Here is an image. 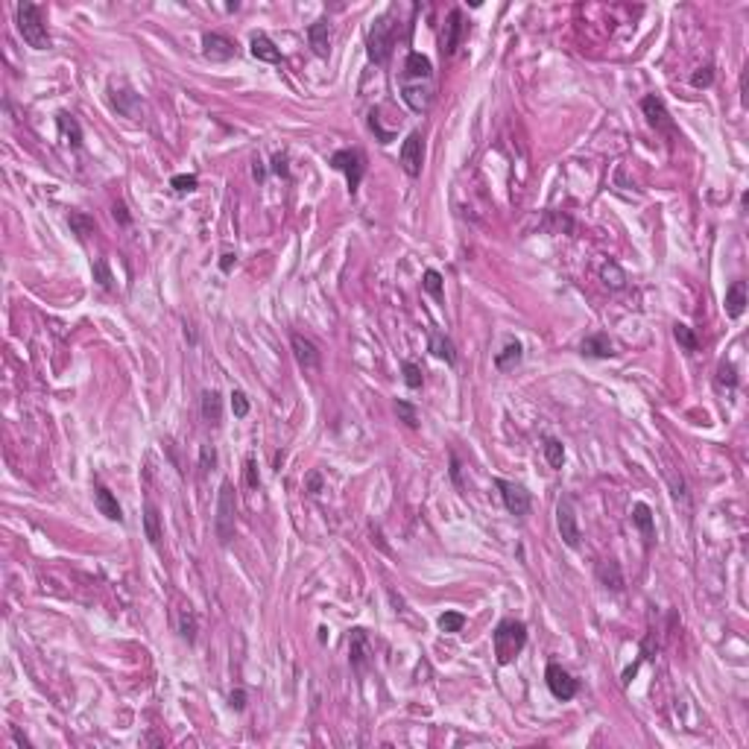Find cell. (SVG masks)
I'll use <instances>...</instances> for the list:
<instances>
[{"label": "cell", "instance_id": "cell-32", "mask_svg": "<svg viewBox=\"0 0 749 749\" xmlns=\"http://www.w3.org/2000/svg\"><path fill=\"white\" fill-rule=\"evenodd\" d=\"M545 460L550 463V469H562L565 463V448L559 439H545Z\"/></svg>", "mask_w": 749, "mask_h": 749}, {"label": "cell", "instance_id": "cell-17", "mask_svg": "<svg viewBox=\"0 0 749 749\" xmlns=\"http://www.w3.org/2000/svg\"><path fill=\"white\" fill-rule=\"evenodd\" d=\"M463 30H466L463 12H460V9H454V12L448 15L445 30H442V53H445V56H454V53H456V47H460V38H463Z\"/></svg>", "mask_w": 749, "mask_h": 749}, {"label": "cell", "instance_id": "cell-48", "mask_svg": "<svg viewBox=\"0 0 749 749\" xmlns=\"http://www.w3.org/2000/svg\"><path fill=\"white\" fill-rule=\"evenodd\" d=\"M114 220H117L120 226H129V223H132V217H129V211H126L124 202H117V205H114Z\"/></svg>", "mask_w": 749, "mask_h": 749}, {"label": "cell", "instance_id": "cell-39", "mask_svg": "<svg viewBox=\"0 0 749 749\" xmlns=\"http://www.w3.org/2000/svg\"><path fill=\"white\" fill-rule=\"evenodd\" d=\"M401 372H404V383L410 386V390H419V386L425 383V378H422V369H419L416 363H410V360H407V363L401 366Z\"/></svg>", "mask_w": 749, "mask_h": 749}, {"label": "cell", "instance_id": "cell-6", "mask_svg": "<svg viewBox=\"0 0 749 749\" xmlns=\"http://www.w3.org/2000/svg\"><path fill=\"white\" fill-rule=\"evenodd\" d=\"M557 527L559 536L568 547H579V539H583V530H579V518H576V506L571 495H562L557 503Z\"/></svg>", "mask_w": 749, "mask_h": 749}, {"label": "cell", "instance_id": "cell-41", "mask_svg": "<svg viewBox=\"0 0 749 749\" xmlns=\"http://www.w3.org/2000/svg\"><path fill=\"white\" fill-rule=\"evenodd\" d=\"M714 82V67L711 65H706V67H696L694 70V77H691V85L694 88H709Z\"/></svg>", "mask_w": 749, "mask_h": 749}, {"label": "cell", "instance_id": "cell-37", "mask_svg": "<svg viewBox=\"0 0 749 749\" xmlns=\"http://www.w3.org/2000/svg\"><path fill=\"white\" fill-rule=\"evenodd\" d=\"M717 386H729V390L738 386V372H735L732 363H726V360L717 366Z\"/></svg>", "mask_w": 749, "mask_h": 749}, {"label": "cell", "instance_id": "cell-42", "mask_svg": "<svg viewBox=\"0 0 749 749\" xmlns=\"http://www.w3.org/2000/svg\"><path fill=\"white\" fill-rule=\"evenodd\" d=\"M231 410H234L237 419H246L249 416V398H246V393H240V390L231 393Z\"/></svg>", "mask_w": 749, "mask_h": 749}, {"label": "cell", "instance_id": "cell-21", "mask_svg": "<svg viewBox=\"0 0 749 749\" xmlns=\"http://www.w3.org/2000/svg\"><path fill=\"white\" fill-rule=\"evenodd\" d=\"M249 53L258 59V62H270V65H278L281 62V50L278 47L263 35V33H258V35H252V44H249Z\"/></svg>", "mask_w": 749, "mask_h": 749}, {"label": "cell", "instance_id": "cell-28", "mask_svg": "<svg viewBox=\"0 0 749 749\" xmlns=\"http://www.w3.org/2000/svg\"><path fill=\"white\" fill-rule=\"evenodd\" d=\"M67 226L74 229V234H77L80 240H85V237L94 234V229H97L94 217H88V214H82V211H70V214H67Z\"/></svg>", "mask_w": 749, "mask_h": 749}, {"label": "cell", "instance_id": "cell-24", "mask_svg": "<svg viewBox=\"0 0 749 749\" xmlns=\"http://www.w3.org/2000/svg\"><path fill=\"white\" fill-rule=\"evenodd\" d=\"M521 357H524L521 343H518V340H510V343H506V346L495 354V366H498V372H513V369L521 363Z\"/></svg>", "mask_w": 749, "mask_h": 749}, {"label": "cell", "instance_id": "cell-22", "mask_svg": "<svg viewBox=\"0 0 749 749\" xmlns=\"http://www.w3.org/2000/svg\"><path fill=\"white\" fill-rule=\"evenodd\" d=\"M430 354H433V357H439V360H445L448 366L456 363V349H454V343H451V337L442 334V331H430Z\"/></svg>", "mask_w": 749, "mask_h": 749}, {"label": "cell", "instance_id": "cell-3", "mask_svg": "<svg viewBox=\"0 0 749 749\" xmlns=\"http://www.w3.org/2000/svg\"><path fill=\"white\" fill-rule=\"evenodd\" d=\"M393 44H395V23H393V12H383L366 35V50H369V59L375 65H383L393 53Z\"/></svg>", "mask_w": 749, "mask_h": 749}, {"label": "cell", "instance_id": "cell-4", "mask_svg": "<svg viewBox=\"0 0 749 749\" xmlns=\"http://www.w3.org/2000/svg\"><path fill=\"white\" fill-rule=\"evenodd\" d=\"M234 515H237L234 489H231L229 480H223L220 495H217V518H214V533H217V542L223 547L231 545V539H234Z\"/></svg>", "mask_w": 749, "mask_h": 749}, {"label": "cell", "instance_id": "cell-44", "mask_svg": "<svg viewBox=\"0 0 749 749\" xmlns=\"http://www.w3.org/2000/svg\"><path fill=\"white\" fill-rule=\"evenodd\" d=\"M199 466H202V471H208V469L217 466V451H214V445H199Z\"/></svg>", "mask_w": 749, "mask_h": 749}, {"label": "cell", "instance_id": "cell-51", "mask_svg": "<svg viewBox=\"0 0 749 749\" xmlns=\"http://www.w3.org/2000/svg\"><path fill=\"white\" fill-rule=\"evenodd\" d=\"M252 176H255L258 182H261L263 176H267V173H263V167H261V161H255V164H252Z\"/></svg>", "mask_w": 749, "mask_h": 749}, {"label": "cell", "instance_id": "cell-14", "mask_svg": "<svg viewBox=\"0 0 749 749\" xmlns=\"http://www.w3.org/2000/svg\"><path fill=\"white\" fill-rule=\"evenodd\" d=\"M433 77V65L427 56L422 53H410L404 59V70H401V82H430Z\"/></svg>", "mask_w": 749, "mask_h": 749}, {"label": "cell", "instance_id": "cell-5", "mask_svg": "<svg viewBox=\"0 0 749 749\" xmlns=\"http://www.w3.org/2000/svg\"><path fill=\"white\" fill-rule=\"evenodd\" d=\"M331 167H334V170H340V173H346L349 190L357 193L360 182H363V176H366V155L360 150H340V153L331 155Z\"/></svg>", "mask_w": 749, "mask_h": 749}, {"label": "cell", "instance_id": "cell-18", "mask_svg": "<svg viewBox=\"0 0 749 749\" xmlns=\"http://www.w3.org/2000/svg\"><path fill=\"white\" fill-rule=\"evenodd\" d=\"M94 501H97V510H100V515H106L109 521H124V510H120V503L117 498L103 486V483H97V492H94Z\"/></svg>", "mask_w": 749, "mask_h": 749}, {"label": "cell", "instance_id": "cell-45", "mask_svg": "<svg viewBox=\"0 0 749 749\" xmlns=\"http://www.w3.org/2000/svg\"><path fill=\"white\" fill-rule=\"evenodd\" d=\"M273 173L281 176V179H290V167H287V155H284V153H278V155L273 158Z\"/></svg>", "mask_w": 749, "mask_h": 749}, {"label": "cell", "instance_id": "cell-7", "mask_svg": "<svg viewBox=\"0 0 749 749\" xmlns=\"http://www.w3.org/2000/svg\"><path fill=\"white\" fill-rule=\"evenodd\" d=\"M495 486H498V492H501V498H503V506L506 510H510V515H515V518H524L527 513H530V492L521 486V483H513V480H495Z\"/></svg>", "mask_w": 749, "mask_h": 749}, {"label": "cell", "instance_id": "cell-12", "mask_svg": "<svg viewBox=\"0 0 749 749\" xmlns=\"http://www.w3.org/2000/svg\"><path fill=\"white\" fill-rule=\"evenodd\" d=\"M202 53L211 62H229L237 56V44L223 33H205L202 35Z\"/></svg>", "mask_w": 749, "mask_h": 749}, {"label": "cell", "instance_id": "cell-31", "mask_svg": "<svg viewBox=\"0 0 749 749\" xmlns=\"http://www.w3.org/2000/svg\"><path fill=\"white\" fill-rule=\"evenodd\" d=\"M179 635H182L187 644L197 641V615H193L190 606L179 612Z\"/></svg>", "mask_w": 749, "mask_h": 749}, {"label": "cell", "instance_id": "cell-46", "mask_svg": "<svg viewBox=\"0 0 749 749\" xmlns=\"http://www.w3.org/2000/svg\"><path fill=\"white\" fill-rule=\"evenodd\" d=\"M229 706H231L234 711H244V709H246V691H244V688L231 691V696H229Z\"/></svg>", "mask_w": 749, "mask_h": 749}, {"label": "cell", "instance_id": "cell-50", "mask_svg": "<svg viewBox=\"0 0 749 749\" xmlns=\"http://www.w3.org/2000/svg\"><path fill=\"white\" fill-rule=\"evenodd\" d=\"M237 263V255L234 252H226V255H220V270L223 273H231V267Z\"/></svg>", "mask_w": 749, "mask_h": 749}, {"label": "cell", "instance_id": "cell-38", "mask_svg": "<svg viewBox=\"0 0 749 749\" xmlns=\"http://www.w3.org/2000/svg\"><path fill=\"white\" fill-rule=\"evenodd\" d=\"M197 185H199V179L193 176V173H179V176L170 179V187L176 193H190V190H197Z\"/></svg>", "mask_w": 749, "mask_h": 749}, {"label": "cell", "instance_id": "cell-19", "mask_svg": "<svg viewBox=\"0 0 749 749\" xmlns=\"http://www.w3.org/2000/svg\"><path fill=\"white\" fill-rule=\"evenodd\" d=\"M579 351H583V357H594V360H606L615 354V346L606 334H591L583 340V346H579Z\"/></svg>", "mask_w": 749, "mask_h": 749}, {"label": "cell", "instance_id": "cell-34", "mask_svg": "<svg viewBox=\"0 0 749 749\" xmlns=\"http://www.w3.org/2000/svg\"><path fill=\"white\" fill-rule=\"evenodd\" d=\"M422 287H425L427 293H430L433 299H437V302H442V293H445V290H442V275H439L437 270H427V273H425V278H422Z\"/></svg>", "mask_w": 749, "mask_h": 749}, {"label": "cell", "instance_id": "cell-8", "mask_svg": "<svg viewBox=\"0 0 749 749\" xmlns=\"http://www.w3.org/2000/svg\"><path fill=\"white\" fill-rule=\"evenodd\" d=\"M290 346H293V357H296V363H299L305 372L319 369V363H322V351H319V346H317V343L310 340V337H305V334L293 331V334H290Z\"/></svg>", "mask_w": 749, "mask_h": 749}, {"label": "cell", "instance_id": "cell-23", "mask_svg": "<svg viewBox=\"0 0 749 749\" xmlns=\"http://www.w3.org/2000/svg\"><path fill=\"white\" fill-rule=\"evenodd\" d=\"M746 310V284L743 281H732L726 290V313L729 319H740Z\"/></svg>", "mask_w": 749, "mask_h": 749}, {"label": "cell", "instance_id": "cell-27", "mask_svg": "<svg viewBox=\"0 0 749 749\" xmlns=\"http://www.w3.org/2000/svg\"><path fill=\"white\" fill-rule=\"evenodd\" d=\"M143 533H147V539H150L153 547L161 545V515H158V510H155L153 503L147 506V510H143Z\"/></svg>", "mask_w": 749, "mask_h": 749}, {"label": "cell", "instance_id": "cell-43", "mask_svg": "<svg viewBox=\"0 0 749 749\" xmlns=\"http://www.w3.org/2000/svg\"><path fill=\"white\" fill-rule=\"evenodd\" d=\"M665 477H667L670 489H673V498H676V501H685V498H688V492H685V480H682V474L676 477L670 469H665Z\"/></svg>", "mask_w": 749, "mask_h": 749}, {"label": "cell", "instance_id": "cell-29", "mask_svg": "<svg viewBox=\"0 0 749 749\" xmlns=\"http://www.w3.org/2000/svg\"><path fill=\"white\" fill-rule=\"evenodd\" d=\"M59 129H62L65 143H70V147H80L82 143V129L70 114H59Z\"/></svg>", "mask_w": 749, "mask_h": 749}, {"label": "cell", "instance_id": "cell-11", "mask_svg": "<svg viewBox=\"0 0 749 749\" xmlns=\"http://www.w3.org/2000/svg\"><path fill=\"white\" fill-rule=\"evenodd\" d=\"M422 161H425V143L419 132H410L407 141L401 143V167L407 176H422Z\"/></svg>", "mask_w": 749, "mask_h": 749}, {"label": "cell", "instance_id": "cell-36", "mask_svg": "<svg viewBox=\"0 0 749 749\" xmlns=\"http://www.w3.org/2000/svg\"><path fill=\"white\" fill-rule=\"evenodd\" d=\"M466 626V615H460V612H445V615H439V630L442 633H460Z\"/></svg>", "mask_w": 749, "mask_h": 749}, {"label": "cell", "instance_id": "cell-49", "mask_svg": "<svg viewBox=\"0 0 749 749\" xmlns=\"http://www.w3.org/2000/svg\"><path fill=\"white\" fill-rule=\"evenodd\" d=\"M307 492H310V495H319V492H322V477H319V471H313V474L307 477Z\"/></svg>", "mask_w": 749, "mask_h": 749}, {"label": "cell", "instance_id": "cell-33", "mask_svg": "<svg viewBox=\"0 0 749 749\" xmlns=\"http://www.w3.org/2000/svg\"><path fill=\"white\" fill-rule=\"evenodd\" d=\"M673 337H676V343H679L685 351H696V349H699V340L694 337V331H691L688 325H682V322H676V325H673Z\"/></svg>", "mask_w": 749, "mask_h": 749}, {"label": "cell", "instance_id": "cell-35", "mask_svg": "<svg viewBox=\"0 0 749 749\" xmlns=\"http://www.w3.org/2000/svg\"><path fill=\"white\" fill-rule=\"evenodd\" d=\"M94 278L100 281L103 290H114V275H111V270H109V261H106V258L94 261Z\"/></svg>", "mask_w": 749, "mask_h": 749}, {"label": "cell", "instance_id": "cell-30", "mask_svg": "<svg viewBox=\"0 0 749 749\" xmlns=\"http://www.w3.org/2000/svg\"><path fill=\"white\" fill-rule=\"evenodd\" d=\"M600 278L606 281V287H612V290H623V287H626V273L618 267L615 261H606V263H603V267H600Z\"/></svg>", "mask_w": 749, "mask_h": 749}, {"label": "cell", "instance_id": "cell-40", "mask_svg": "<svg viewBox=\"0 0 749 749\" xmlns=\"http://www.w3.org/2000/svg\"><path fill=\"white\" fill-rule=\"evenodd\" d=\"M395 413L404 419L407 427H419V413H416V407L413 404H407V401H395Z\"/></svg>", "mask_w": 749, "mask_h": 749}, {"label": "cell", "instance_id": "cell-25", "mask_svg": "<svg viewBox=\"0 0 749 749\" xmlns=\"http://www.w3.org/2000/svg\"><path fill=\"white\" fill-rule=\"evenodd\" d=\"M202 419L211 427H217V425L223 422V398H220V393H217V390H205L202 393Z\"/></svg>", "mask_w": 749, "mask_h": 749}, {"label": "cell", "instance_id": "cell-26", "mask_svg": "<svg viewBox=\"0 0 749 749\" xmlns=\"http://www.w3.org/2000/svg\"><path fill=\"white\" fill-rule=\"evenodd\" d=\"M597 576H600V583L612 589V591H620L623 589V574H620V565L615 559H606V562H600L597 565Z\"/></svg>", "mask_w": 749, "mask_h": 749}, {"label": "cell", "instance_id": "cell-10", "mask_svg": "<svg viewBox=\"0 0 749 749\" xmlns=\"http://www.w3.org/2000/svg\"><path fill=\"white\" fill-rule=\"evenodd\" d=\"M641 111H644V117H647V124L653 126L656 132L676 135V126H673V120H670V114H667V109H665V103H662V97H656V94L644 97V100H641Z\"/></svg>", "mask_w": 749, "mask_h": 749}, {"label": "cell", "instance_id": "cell-9", "mask_svg": "<svg viewBox=\"0 0 749 749\" xmlns=\"http://www.w3.org/2000/svg\"><path fill=\"white\" fill-rule=\"evenodd\" d=\"M545 682H547L550 694L557 696V699H562V703H568V699L576 696V679H574V676H571L562 665H547V670H545Z\"/></svg>", "mask_w": 749, "mask_h": 749}, {"label": "cell", "instance_id": "cell-2", "mask_svg": "<svg viewBox=\"0 0 749 749\" xmlns=\"http://www.w3.org/2000/svg\"><path fill=\"white\" fill-rule=\"evenodd\" d=\"M18 33L23 35L33 50H47L50 47V33H47L44 12L35 4H21L18 6Z\"/></svg>", "mask_w": 749, "mask_h": 749}, {"label": "cell", "instance_id": "cell-20", "mask_svg": "<svg viewBox=\"0 0 749 749\" xmlns=\"http://www.w3.org/2000/svg\"><path fill=\"white\" fill-rule=\"evenodd\" d=\"M633 524L641 530V536H644V545L650 547L656 539V521H653V510H650L647 503H635L633 506Z\"/></svg>", "mask_w": 749, "mask_h": 749}, {"label": "cell", "instance_id": "cell-16", "mask_svg": "<svg viewBox=\"0 0 749 749\" xmlns=\"http://www.w3.org/2000/svg\"><path fill=\"white\" fill-rule=\"evenodd\" d=\"M349 659H351V667L357 670V673H363L366 670V659H369V635H366V630H351V635H349Z\"/></svg>", "mask_w": 749, "mask_h": 749}, {"label": "cell", "instance_id": "cell-15", "mask_svg": "<svg viewBox=\"0 0 749 749\" xmlns=\"http://www.w3.org/2000/svg\"><path fill=\"white\" fill-rule=\"evenodd\" d=\"M307 41H310L313 53H317L319 59H328V53H331V23H328V18H319V21L310 23V27H307Z\"/></svg>", "mask_w": 749, "mask_h": 749}, {"label": "cell", "instance_id": "cell-13", "mask_svg": "<svg viewBox=\"0 0 749 749\" xmlns=\"http://www.w3.org/2000/svg\"><path fill=\"white\" fill-rule=\"evenodd\" d=\"M401 97H404V103L410 109L422 114V111L430 109L433 88H430V82H401Z\"/></svg>", "mask_w": 749, "mask_h": 749}, {"label": "cell", "instance_id": "cell-1", "mask_svg": "<svg viewBox=\"0 0 749 749\" xmlns=\"http://www.w3.org/2000/svg\"><path fill=\"white\" fill-rule=\"evenodd\" d=\"M527 644V626L515 618H506L495 626L492 633V647H495V659L498 665H510Z\"/></svg>", "mask_w": 749, "mask_h": 749}, {"label": "cell", "instance_id": "cell-47", "mask_svg": "<svg viewBox=\"0 0 749 749\" xmlns=\"http://www.w3.org/2000/svg\"><path fill=\"white\" fill-rule=\"evenodd\" d=\"M246 483L252 489H258L261 486V477H258V466H255V456H249L246 460Z\"/></svg>", "mask_w": 749, "mask_h": 749}]
</instances>
